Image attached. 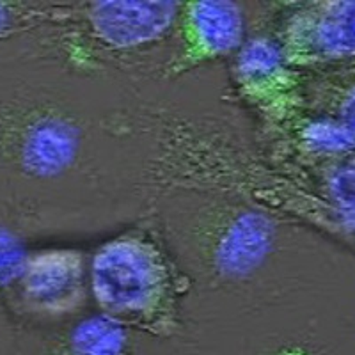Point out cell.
Returning <instances> with one entry per match:
<instances>
[{"label": "cell", "instance_id": "obj_4", "mask_svg": "<svg viewBox=\"0 0 355 355\" xmlns=\"http://www.w3.org/2000/svg\"><path fill=\"white\" fill-rule=\"evenodd\" d=\"M180 9L174 0H98L77 8L75 25L105 52L133 53L166 40Z\"/></svg>", "mask_w": 355, "mask_h": 355}, {"label": "cell", "instance_id": "obj_3", "mask_svg": "<svg viewBox=\"0 0 355 355\" xmlns=\"http://www.w3.org/2000/svg\"><path fill=\"white\" fill-rule=\"evenodd\" d=\"M89 293V263L71 247L28 250L8 306L43 320L71 316L85 306Z\"/></svg>", "mask_w": 355, "mask_h": 355}, {"label": "cell", "instance_id": "obj_9", "mask_svg": "<svg viewBox=\"0 0 355 355\" xmlns=\"http://www.w3.org/2000/svg\"><path fill=\"white\" fill-rule=\"evenodd\" d=\"M59 355H128V334L105 315L89 316L69 332Z\"/></svg>", "mask_w": 355, "mask_h": 355}, {"label": "cell", "instance_id": "obj_7", "mask_svg": "<svg viewBox=\"0 0 355 355\" xmlns=\"http://www.w3.org/2000/svg\"><path fill=\"white\" fill-rule=\"evenodd\" d=\"M240 96L268 121H286L299 107V82L277 40L254 36L234 53Z\"/></svg>", "mask_w": 355, "mask_h": 355}, {"label": "cell", "instance_id": "obj_11", "mask_svg": "<svg viewBox=\"0 0 355 355\" xmlns=\"http://www.w3.org/2000/svg\"><path fill=\"white\" fill-rule=\"evenodd\" d=\"M331 196L341 210L355 215V166L336 171L331 178Z\"/></svg>", "mask_w": 355, "mask_h": 355}, {"label": "cell", "instance_id": "obj_10", "mask_svg": "<svg viewBox=\"0 0 355 355\" xmlns=\"http://www.w3.org/2000/svg\"><path fill=\"white\" fill-rule=\"evenodd\" d=\"M28 254L25 234L12 210L0 199V313Z\"/></svg>", "mask_w": 355, "mask_h": 355}, {"label": "cell", "instance_id": "obj_1", "mask_svg": "<svg viewBox=\"0 0 355 355\" xmlns=\"http://www.w3.org/2000/svg\"><path fill=\"white\" fill-rule=\"evenodd\" d=\"M183 281L160 240L141 230L110 239L89 261V291L101 315L151 336L178 329Z\"/></svg>", "mask_w": 355, "mask_h": 355}, {"label": "cell", "instance_id": "obj_13", "mask_svg": "<svg viewBox=\"0 0 355 355\" xmlns=\"http://www.w3.org/2000/svg\"><path fill=\"white\" fill-rule=\"evenodd\" d=\"M266 355H315L306 345H299V343H290V345H283V347L275 348V350L268 352Z\"/></svg>", "mask_w": 355, "mask_h": 355}, {"label": "cell", "instance_id": "obj_2", "mask_svg": "<svg viewBox=\"0 0 355 355\" xmlns=\"http://www.w3.org/2000/svg\"><path fill=\"white\" fill-rule=\"evenodd\" d=\"M173 220L178 239L214 284L247 283L277 247V222L252 206L215 199L185 205Z\"/></svg>", "mask_w": 355, "mask_h": 355}, {"label": "cell", "instance_id": "obj_5", "mask_svg": "<svg viewBox=\"0 0 355 355\" xmlns=\"http://www.w3.org/2000/svg\"><path fill=\"white\" fill-rule=\"evenodd\" d=\"M176 33L178 52L164 71L167 78L234 55L245 43V15L242 6L230 0L182 2Z\"/></svg>", "mask_w": 355, "mask_h": 355}, {"label": "cell", "instance_id": "obj_12", "mask_svg": "<svg viewBox=\"0 0 355 355\" xmlns=\"http://www.w3.org/2000/svg\"><path fill=\"white\" fill-rule=\"evenodd\" d=\"M336 123H338L341 132H343L350 150L355 148V87L352 89L350 94L345 100L343 107L339 110V119Z\"/></svg>", "mask_w": 355, "mask_h": 355}, {"label": "cell", "instance_id": "obj_8", "mask_svg": "<svg viewBox=\"0 0 355 355\" xmlns=\"http://www.w3.org/2000/svg\"><path fill=\"white\" fill-rule=\"evenodd\" d=\"M77 8L66 4L0 0V43L28 36L46 27L71 28Z\"/></svg>", "mask_w": 355, "mask_h": 355}, {"label": "cell", "instance_id": "obj_6", "mask_svg": "<svg viewBox=\"0 0 355 355\" xmlns=\"http://www.w3.org/2000/svg\"><path fill=\"white\" fill-rule=\"evenodd\" d=\"M277 41L291 68L355 55V0L316 2L295 11Z\"/></svg>", "mask_w": 355, "mask_h": 355}]
</instances>
